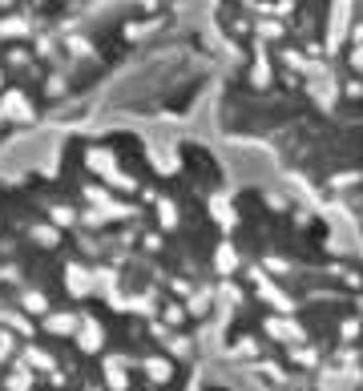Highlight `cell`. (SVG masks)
I'll return each instance as SVG.
<instances>
[{
	"label": "cell",
	"mask_w": 363,
	"mask_h": 391,
	"mask_svg": "<svg viewBox=\"0 0 363 391\" xmlns=\"http://www.w3.org/2000/svg\"><path fill=\"white\" fill-rule=\"evenodd\" d=\"M230 186L146 118H77L0 170V391H206Z\"/></svg>",
	"instance_id": "cell-1"
},
{
	"label": "cell",
	"mask_w": 363,
	"mask_h": 391,
	"mask_svg": "<svg viewBox=\"0 0 363 391\" xmlns=\"http://www.w3.org/2000/svg\"><path fill=\"white\" fill-rule=\"evenodd\" d=\"M210 125L347 222L363 246V0H323L299 37L247 73H218Z\"/></svg>",
	"instance_id": "cell-2"
},
{
	"label": "cell",
	"mask_w": 363,
	"mask_h": 391,
	"mask_svg": "<svg viewBox=\"0 0 363 391\" xmlns=\"http://www.w3.org/2000/svg\"><path fill=\"white\" fill-rule=\"evenodd\" d=\"M198 0H0V17L105 61L117 77L170 49Z\"/></svg>",
	"instance_id": "cell-3"
}]
</instances>
